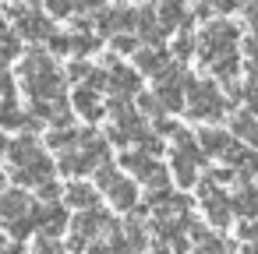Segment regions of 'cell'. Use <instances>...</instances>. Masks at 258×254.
<instances>
[{
  "label": "cell",
  "instance_id": "6da1fadb",
  "mask_svg": "<svg viewBox=\"0 0 258 254\" xmlns=\"http://www.w3.org/2000/svg\"><path fill=\"white\" fill-rule=\"evenodd\" d=\"M191 110H195L198 117L219 113V110H223V96H219L212 85H195V89H191Z\"/></svg>",
  "mask_w": 258,
  "mask_h": 254
},
{
  "label": "cell",
  "instance_id": "7a4b0ae2",
  "mask_svg": "<svg viewBox=\"0 0 258 254\" xmlns=\"http://www.w3.org/2000/svg\"><path fill=\"white\" fill-rule=\"evenodd\" d=\"M29 205H32V201H29L22 191H11V194L0 198V215H4V219H18V215L29 212Z\"/></svg>",
  "mask_w": 258,
  "mask_h": 254
},
{
  "label": "cell",
  "instance_id": "3957f363",
  "mask_svg": "<svg viewBox=\"0 0 258 254\" xmlns=\"http://www.w3.org/2000/svg\"><path fill=\"white\" fill-rule=\"evenodd\" d=\"M205 212H209L216 222H226V215H230V201H223V194H212V187H205Z\"/></svg>",
  "mask_w": 258,
  "mask_h": 254
},
{
  "label": "cell",
  "instance_id": "277c9868",
  "mask_svg": "<svg viewBox=\"0 0 258 254\" xmlns=\"http://www.w3.org/2000/svg\"><path fill=\"white\" fill-rule=\"evenodd\" d=\"M68 201H71V205H78V208H92V205H96V191H92V187L75 184V187L68 191Z\"/></svg>",
  "mask_w": 258,
  "mask_h": 254
},
{
  "label": "cell",
  "instance_id": "5b68a950",
  "mask_svg": "<svg viewBox=\"0 0 258 254\" xmlns=\"http://www.w3.org/2000/svg\"><path fill=\"white\" fill-rule=\"evenodd\" d=\"M202 141L209 145V152H226V145H230V141H226L223 134H216V131H205V134H202Z\"/></svg>",
  "mask_w": 258,
  "mask_h": 254
},
{
  "label": "cell",
  "instance_id": "8992f818",
  "mask_svg": "<svg viewBox=\"0 0 258 254\" xmlns=\"http://www.w3.org/2000/svg\"><path fill=\"white\" fill-rule=\"evenodd\" d=\"M0 184H4V177H0Z\"/></svg>",
  "mask_w": 258,
  "mask_h": 254
}]
</instances>
